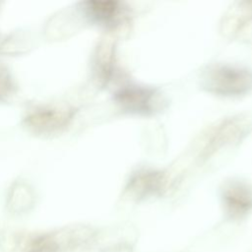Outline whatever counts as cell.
Segmentation results:
<instances>
[{
	"instance_id": "obj_1",
	"label": "cell",
	"mask_w": 252,
	"mask_h": 252,
	"mask_svg": "<svg viewBox=\"0 0 252 252\" xmlns=\"http://www.w3.org/2000/svg\"><path fill=\"white\" fill-rule=\"evenodd\" d=\"M100 231L90 225H72L51 232L27 235L22 252H76L95 246Z\"/></svg>"
},
{
	"instance_id": "obj_2",
	"label": "cell",
	"mask_w": 252,
	"mask_h": 252,
	"mask_svg": "<svg viewBox=\"0 0 252 252\" xmlns=\"http://www.w3.org/2000/svg\"><path fill=\"white\" fill-rule=\"evenodd\" d=\"M202 87L221 96H239L252 90V70L230 64H215L202 75Z\"/></svg>"
},
{
	"instance_id": "obj_3",
	"label": "cell",
	"mask_w": 252,
	"mask_h": 252,
	"mask_svg": "<svg viewBox=\"0 0 252 252\" xmlns=\"http://www.w3.org/2000/svg\"><path fill=\"white\" fill-rule=\"evenodd\" d=\"M114 99L125 110L138 114H153L163 103L160 93L151 87L130 85L119 89Z\"/></svg>"
},
{
	"instance_id": "obj_4",
	"label": "cell",
	"mask_w": 252,
	"mask_h": 252,
	"mask_svg": "<svg viewBox=\"0 0 252 252\" xmlns=\"http://www.w3.org/2000/svg\"><path fill=\"white\" fill-rule=\"evenodd\" d=\"M74 115L69 107L43 105L32 108L24 119L26 127L38 134H50L68 126Z\"/></svg>"
},
{
	"instance_id": "obj_5",
	"label": "cell",
	"mask_w": 252,
	"mask_h": 252,
	"mask_svg": "<svg viewBox=\"0 0 252 252\" xmlns=\"http://www.w3.org/2000/svg\"><path fill=\"white\" fill-rule=\"evenodd\" d=\"M168 178L161 170L141 169L133 173L125 187L126 196L133 201H142L160 196L167 190Z\"/></svg>"
},
{
	"instance_id": "obj_6",
	"label": "cell",
	"mask_w": 252,
	"mask_h": 252,
	"mask_svg": "<svg viewBox=\"0 0 252 252\" xmlns=\"http://www.w3.org/2000/svg\"><path fill=\"white\" fill-rule=\"evenodd\" d=\"M221 203L227 219L241 220L252 212V188L244 181H227L221 189Z\"/></svg>"
},
{
	"instance_id": "obj_7",
	"label": "cell",
	"mask_w": 252,
	"mask_h": 252,
	"mask_svg": "<svg viewBox=\"0 0 252 252\" xmlns=\"http://www.w3.org/2000/svg\"><path fill=\"white\" fill-rule=\"evenodd\" d=\"M250 127L249 121L240 116L222 120L211 131L202 156L208 158L223 146L238 143L247 136Z\"/></svg>"
},
{
	"instance_id": "obj_8",
	"label": "cell",
	"mask_w": 252,
	"mask_h": 252,
	"mask_svg": "<svg viewBox=\"0 0 252 252\" xmlns=\"http://www.w3.org/2000/svg\"><path fill=\"white\" fill-rule=\"evenodd\" d=\"M89 14L97 22L111 29L128 27L131 23V12L127 5L119 1L95 0L88 2Z\"/></svg>"
},
{
	"instance_id": "obj_9",
	"label": "cell",
	"mask_w": 252,
	"mask_h": 252,
	"mask_svg": "<svg viewBox=\"0 0 252 252\" xmlns=\"http://www.w3.org/2000/svg\"><path fill=\"white\" fill-rule=\"evenodd\" d=\"M115 48L112 43L103 42L96 56V72L102 83H108L115 73Z\"/></svg>"
},
{
	"instance_id": "obj_10",
	"label": "cell",
	"mask_w": 252,
	"mask_h": 252,
	"mask_svg": "<svg viewBox=\"0 0 252 252\" xmlns=\"http://www.w3.org/2000/svg\"><path fill=\"white\" fill-rule=\"evenodd\" d=\"M14 90V85L9 73L0 68V98L6 97L11 94Z\"/></svg>"
}]
</instances>
